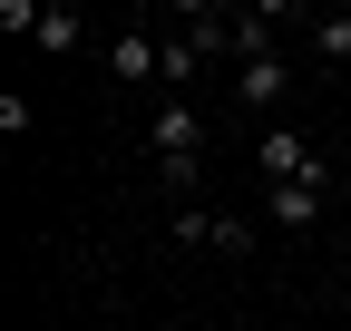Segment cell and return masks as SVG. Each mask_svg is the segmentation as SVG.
<instances>
[{
	"mask_svg": "<svg viewBox=\"0 0 351 331\" xmlns=\"http://www.w3.org/2000/svg\"><path fill=\"white\" fill-rule=\"evenodd\" d=\"M283 88H293V68H283L274 49H254V59H244V107H274Z\"/></svg>",
	"mask_w": 351,
	"mask_h": 331,
	"instance_id": "cell-5",
	"label": "cell"
},
{
	"mask_svg": "<svg viewBox=\"0 0 351 331\" xmlns=\"http://www.w3.org/2000/svg\"><path fill=\"white\" fill-rule=\"evenodd\" d=\"M195 68H205L195 39H166V88H176V98H186V78H195Z\"/></svg>",
	"mask_w": 351,
	"mask_h": 331,
	"instance_id": "cell-8",
	"label": "cell"
},
{
	"mask_svg": "<svg viewBox=\"0 0 351 331\" xmlns=\"http://www.w3.org/2000/svg\"><path fill=\"white\" fill-rule=\"evenodd\" d=\"M322 185H332L322 166H313V176H293V185H274V224H283V234H302V224L322 215Z\"/></svg>",
	"mask_w": 351,
	"mask_h": 331,
	"instance_id": "cell-4",
	"label": "cell"
},
{
	"mask_svg": "<svg viewBox=\"0 0 351 331\" xmlns=\"http://www.w3.org/2000/svg\"><path fill=\"white\" fill-rule=\"evenodd\" d=\"M147 137H156V156H166V166H186V156H195V137H205V117H195L186 98H166V107H156V127H147Z\"/></svg>",
	"mask_w": 351,
	"mask_h": 331,
	"instance_id": "cell-3",
	"label": "cell"
},
{
	"mask_svg": "<svg viewBox=\"0 0 351 331\" xmlns=\"http://www.w3.org/2000/svg\"><path fill=\"white\" fill-rule=\"evenodd\" d=\"M176 243H215V215H205V204H176Z\"/></svg>",
	"mask_w": 351,
	"mask_h": 331,
	"instance_id": "cell-9",
	"label": "cell"
},
{
	"mask_svg": "<svg viewBox=\"0 0 351 331\" xmlns=\"http://www.w3.org/2000/svg\"><path fill=\"white\" fill-rule=\"evenodd\" d=\"M108 68L127 78V88H137V78H166V39L156 29H117L108 39Z\"/></svg>",
	"mask_w": 351,
	"mask_h": 331,
	"instance_id": "cell-1",
	"label": "cell"
},
{
	"mask_svg": "<svg viewBox=\"0 0 351 331\" xmlns=\"http://www.w3.org/2000/svg\"><path fill=\"white\" fill-rule=\"evenodd\" d=\"M313 59H322V68L351 59V10H322V20H313Z\"/></svg>",
	"mask_w": 351,
	"mask_h": 331,
	"instance_id": "cell-6",
	"label": "cell"
},
{
	"mask_svg": "<svg viewBox=\"0 0 351 331\" xmlns=\"http://www.w3.org/2000/svg\"><path fill=\"white\" fill-rule=\"evenodd\" d=\"M78 39H88V20H78V10H39V49H59V59H69Z\"/></svg>",
	"mask_w": 351,
	"mask_h": 331,
	"instance_id": "cell-7",
	"label": "cell"
},
{
	"mask_svg": "<svg viewBox=\"0 0 351 331\" xmlns=\"http://www.w3.org/2000/svg\"><path fill=\"white\" fill-rule=\"evenodd\" d=\"M254 166H263L274 185H293V176H313V146H302L293 127H263V137H254Z\"/></svg>",
	"mask_w": 351,
	"mask_h": 331,
	"instance_id": "cell-2",
	"label": "cell"
}]
</instances>
